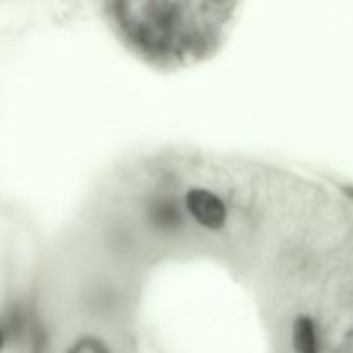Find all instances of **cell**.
<instances>
[{
  "mask_svg": "<svg viewBox=\"0 0 353 353\" xmlns=\"http://www.w3.org/2000/svg\"><path fill=\"white\" fill-rule=\"evenodd\" d=\"M185 205L193 221L210 231L223 230L228 221V210L223 200L203 188H192L185 196Z\"/></svg>",
  "mask_w": 353,
  "mask_h": 353,
  "instance_id": "1",
  "label": "cell"
},
{
  "mask_svg": "<svg viewBox=\"0 0 353 353\" xmlns=\"http://www.w3.org/2000/svg\"><path fill=\"white\" fill-rule=\"evenodd\" d=\"M292 343L295 353H317L319 340H317L316 323L309 316L296 317L292 327Z\"/></svg>",
  "mask_w": 353,
  "mask_h": 353,
  "instance_id": "2",
  "label": "cell"
},
{
  "mask_svg": "<svg viewBox=\"0 0 353 353\" xmlns=\"http://www.w3.org/2000/svg\"><path fill=\"white\" fill-rule=\"evenodd\" d=\"M68 353H110V350L100 338L81 336L69 347Z\"/></svg>",
  "mask_w": 353,
  "mask_h": 353,
  "instance_id": "3",
  "label": "cell"
},
{
  "mask_svg": "<svg viewBox=\"0 0 353 353\" xmlns=\"http://www.w3.org/2000/svg\"><path fill=\"white\" fill-rule=\"evenodd\" d=\"M152 217H154V223H157L161 228L174 226L178 221H181L178 209L172 203H159L152 212Z\"/></svg>",
  "mask_w": 353,
  "mask_h": 353,
  "instance_id": "4",
  "label": "cell"
},
{
  "mask_svg": "<svg viewBox=\"0 0 353 353\" xmlns=\"http://www.w3.org/2000/svg\"><path fill=\"white\" fill-rule=\"evenodd\" d=\"M6 338H7V330H6V326H2V324H0V350H2L3 343H6Z\"/></svg>",
  "mask_w": 353,
  "mask_h": 353,
  "instance_id": "5",
  "label": "cell"
}]
</instances>
